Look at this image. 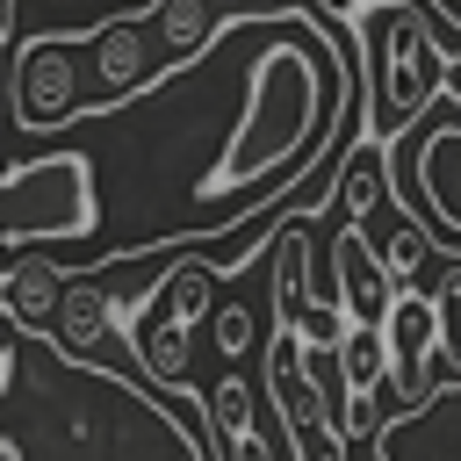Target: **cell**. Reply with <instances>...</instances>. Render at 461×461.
<instances>
[{
  "label": "cell",
  "mask_w": 461,
  "mask_h": 461,
  "mask_svg": "<svg viewBox=\"0 0 461 461\" xmlns=\"http://www.w3.org/2000/svg\"><path fill=\"white\" fill-rule=\"evenodd\" d=\"M425 259H447V252H439V245H432V238H425V230H418L411 216H403V223L389 230V245H375V267L389 274V288H411ZM447 267H454V259H447Z\"/></svg>",
  "instance_id": "cell-11"
},
{
  "label": "cell",
  "mask_w": 461,
  "mask_h": 461,
  "mask_svg": "<svg viewBox=\"0 0 461 461\" xmlns=\"http://www.w3.org/2000/svg\"><path fill=\"white\" fill-rule=\"evenodd\" d=\"M245 14H288V0H245Z\"/></svg>",
  "instance_id": "cell-17"
},
{
  "label": "cell",
  "mask_w": 461,
  "mask_h": 461,
  "mask_svg": "<svg viewBox=\"0 0 461 461\" xmlns=\"http://www.w3.org/2000/svg\"><path fill=\"white\" fill-rule=\"evenodd\" d=\"M331 353H339V367H346V411H353V425L367 432V396L382 389V339L360 331V324H339Z\"/></svg>",
  "instance_id": "cell-10"
},
{
  "label": "cell",
  "mask_w": 461,
  "mask_h": 461,
  "mask_svg": "<svg viewBox=\"0 0 461 461\" xmlns=\"http://www.w3.org/2000/svg\"><path fill=\"white\" fill-rule=\"evenodd\" d=\"M454 36L432 29V14H418L411 0H375L360 7V36H353V72H360V137L367 151L396 144L432 94L454 86Z\"/></svg>",
  "instance_id": "cell-2"
},
{
  "label": "cell",
  "mask_w": 461,
  "mask_h": 461,
  "mask_svg": "<svg viewBox=\"0 0 461 461\" xmlns=\"http://www.w3.org/2000/svg\"><path fill=\"white\" fill-rule=\"evenodd\" d=\"M331 274H339V324H360V331H375L382 324V310H389V274L375 267V238L360 230V223H339V238H331Z\"/></svg>",
  "instance_id": "cell-7"
},
{
  "label": "cell",
  "mask_w": 461,
  "mask_h": 461,
  "mask_svg": "<svg viewBox=\"0 0 461 461\" xmlns=\"http://www.w3.org/2000/svg\"><path fill=\"white\" fill-rule=\"evenodd\" d=\"M7 108H14V130H29V137L65 130V122L79 115V65H72V36H29V43L14 50Z\"/></svg>",
  "instance_id": "cell-6"
},
{
  "label": "cell",
  "mask_w": 461,
  "mask_h": 461,
  "mask_svg": "<svg viewBox=\"0 0 461 461\" xmlns=\"http://www.w3.org/2000/svg\"><path fill=\"white\" fill-rule=\"evenodd\" d=\"M209 331H216V353H223V360H245L252 339H259V324H252L245 303H216V310H209Z\"/></svg>",
  "instance_id": "cell-12"
},
{
  "label": "cell",
  "mask_w": 461,
  "mask_h": 461,
  "mask_svg": "<svg viewBox=\"0 0 461 461\" xmlns=\"http://www.w3.org/2000/svg\"><path fill=\"white\" fill-rule=\"evenodd\" d=\"M317 7H324V22H353L367 0H317Z\"/></svg>",
  "instance_id": "cell-14"
},
{
  "label": "cell",
  "mask_w": 461,
  "mask_h": 461,
  "mask_svg": "<svg viewBox=\"0 0 461 461\" xmlns=\"http://www.w3.org/2000/svg\"><path fill=\"white\" fill-rule=\"evenodd\" d=\"M0 461H22V447H14V439H7V432H0Z\"/></svg>",
  "instance_id": "cell-18"
},
{
  "label": "cell",
  "mask_w": 461,
  "mask_h": 461,
  "mask_svg": "<svg viewBox=\"0 0 461 461\" xmlns=\"http://www.w3.org/2000/svg\"><path fill=\"white\" fill-rule=\"evenodd\" d=\"M7 389H14V346L0 339V396H7Z\"/></svg>",
  "instance_id": "cell-15"
},
{
  "label": "cell",
  "mask_w": 461,
  "mask_h": 461,
  "mask_svg": "<svg viewBox=\"0 0 461 461\" xmlns=\"http://www.w3.org/2000/svg\"><path fill=\"white\" fill-rule=\"evenodd\" d=\"M310 331L295 324H274L267 339V396H274V418L288 425V461H310V447H324V461H346V432H331V403H324V382L310 375Z\"/></svg>",
  "instance_id": "cell-5"
},
{
  "label": "cell",
  "mask_w": 461,
  "mask_h": 461,
  "mask_svg": "<svg viewBox=\"0 0 461 461\" xmlns=\"http://www.w3.org/2000/svg\"><path fill=\"white\" fill-rule=\"evenodd\" d=\"M101 230L94 202V158L86 151H36L0 173V252H36V245H79Z\"/></svg>",
  "instance_id": "cell-3"
},
{
  "label": "cell",
  "mask_w": 461,
  "mask_h": 461,
  "mask_svg": "<svg viewBox=\"0 0 461 461\" xmlns=\"http://www.w3.org/2000/svg\"><path fill=\"white\" fill-rule=\"evenodd\" d=\"M137 310H144V317H122L115 339H130L137 382H158V389L173 396L180 375H187V331L216 310V267H209V259H180L166 281H151V288L137 295Z\"/></svg>",
  "instance_id": "cell-4"
},
{
  "label": "cell",
  "mask_w": 461,
  "mask_h": 461,
  "mask_svg": "<svg viewBox=\"0 0 461 461\" xmlns=\"http://www.w3.org/2000/svg\"><path fill=\"white\" fill-rule=\"evenodd\" d=\"M14 43V0H0V50Z\"/></svg>",
  "instance_id": "cell-16"
},
{
  "label": "cell",
  "mask_w": 461,
  "mask_h": 461,
  "mask_svg": "<svg viewBox=\"0 0 461 461\" xmlns=\"http://www.w3.org/2000/svg\"><path fill=\"white\" fill-rule=\"evenodd\" d=\"M58 259H36V252H22L7 274H0V303H7V317L36 339L43 324H50V310H58Z\"/></svg>",
  "instance_id": "cell-9"
},
{
  "label": "cell",
  "mask_w": 461,
  "mask_h": 461,
  "mask_svg": "<svg viewBox=\"0 0 461 461\" xmlns=\"http://www.w3.org/2000/svg\"><path fill=\"white\" fill-rule=\"evenodd\" d=\"M216 43H252L245 108H238L230 137H223V151L209 158V173L194 180L202 223H187L180 245L216 238L223 209L245 223L252 194H267L274 180L295 187L324 158V144L339 130V86H346V65H353V29L331 36L310 14H230L216 29Z\"/></svg>",
  "instance_id": "cell-1"
},
{
  "label": "cell",
  "mask_w": 461,
  "mask_h": 461,
  "mask_svg": "<svg viewBox=\"0 0 461 461\" xmlns=\"http://www.w3.org/2000/svg\"><path fill=\"white\" fill-rule=\"evenodd\" d=\"M411 7H418V14H432V29L461 43V0H411Z\"/></svg>",
  "instance_id": "cell-13"
},
{
  "label": "cell",
  "mask_w": 461,
  "mask_h": 461,
  "mask_svg": "<svg viewBox=\"0 0 461 461\" xmlns=\"http://www.w3.org/2000/svg\"><path fill=\"white\" fill-rule=\"evenodd\" d=\"M79 43H94V65H101V101L94 108H122L137 94H151V58H144V22L137 14H115L101 29H86Z\"/></svg>",
  "instance_id": "cell-8"
}]
</instances>
